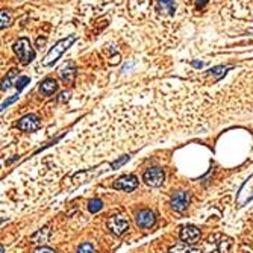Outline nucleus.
<instances>
[{
    "label": "nucleus",
    "mask_w": 253,
    "mask_h": 253,
    "mask_svg": "<svg viewBox=\"0 0 253 253\" xmlns=\"http://www.w3.org/2000/svg\"><path fill=\"white\" fill-rule=\"evenodd\" d=\"M78 40V36L76 35H70L67 38H64V40H59L52 49L49 50V53L44 56L43 59V66L44 67H50V66H53L55 62L62 56V53L66 52V50H68L71 47V44Z\"/></svg>",
    "instance_id": "f257e3e1"
},
{
    "label": "nucleus",
    "mask_w": 253,
    "mask_h": 253,
    "mask_svg": "<svg viewBox=\"0 0 253 253\" xmlns=\"http://www.w3.org/2000/svg\"><path fill=\"white\" fill-rule=\"evenodd\" d=\"M12 50H14L16 55L18 56L21 66H28L35 59V50L28 38H20V40H17L14 46H12Z\"/></svg>",
    "instance_id": "f03ea898"
},
{
    "label": "nucleus",
    "mask_w": 253,
    "mask_h": 253,
    "mask_svg": "<svg viewBox=\"0 0 253 253\" xmlns=\"http://www.w3.org/2000/svg\"><path fill=\"white\" fill-rule=\"evenodd\" d=\"M106 227L109 229L111 234H114L116 236H120L129 229V220L124 216H112L108 219Z\"/></svg>",
    "instance_id": "7ed1b4c3"
},
{
    "label": "nucleus",
    "mask_w": 253,
    "mask_h": 253,
    "mask_svg": "<svg viewBox=\"0 0 253 253\" xmlns=\"http://www.w3.org/2000/svg\"><path fill=\"white\" fill-rule=\"evenodd\" d=\"M143 181L146 185L152 186V188H156V186H161L166 181V174L164 171L158 167H152V169H147L143 174Z\"/></svg>",
    "instance_id": "20e7f679"
},
{
    "label": "nucleus",
    "mask_w": 253,
    "mask_h": 253,
    "mask_svg": "<svg viewBox=\"0 0 253 253\" xmlns=\"http://www.w3.org/2000/svg\"><path fill=\"white\" fill-rule=\"evenodd\" d=\"M17 128L23 132H35V131H38L41 128V121L35 116V114H28V116H24L18 121Z\"/></svg>",
    "instance_id": "39448f33"
},
{
    "label": "nucleus",
    "mask_w": 253,
    "mask_h": 253,
    "mask_svg": "<svg viewBox=\"0 0 253 253\" xmlns=\"http://www.w3.org/2000/svg\"><path fill=\"white\" fill-rule=\"evenodd\" d=\"M112 186L116 189H121V191L131 193L138 186V181L134 174H124V176H120V178L112 184Z\"/></svg>",
    "instance_id": "423d86ee"
},
{
    "label": "nucleus",
    "mask_w": 253,
    "mask_h": 253,
    "mask_svg": "<svg viewBox=\"0 0 253 253\" xmlns=\"http://www.w3.org/2000/svg\"><path fill=\"white\" fill-rule=\"evenodd\" d=\"M188 203H189V194L186 191L174 193L171 200H170L171 209L176 211V212H184L188 208Z\"/></svg>",
    "instance_id": "0eeeda50"
},
{
    "label": "nucleus",
    "mask_w": 253,
    "mask_h": 253,
    "mask_svg": "<svg viewBox=\"0 0 253 253\" xmlns=\"http://www.w3.org/2000/svg\"><path fill=\"white\" fill-rule=\"evenodd\" d=\"M135 221H136V224L140 226V227H144V229H149V227H152V226L155 224L156 217H155V214L152 212L150 209H141L140 212H136Z\"/></svg>",
    "instance_id": "6e6552de"
},
{
    "label": "nucleus",
    "mask_w": 253,
    "mask_h": 253,
    "mask_svg": "<svg viewBox=\"0 0 253 253\" xmlns=\"http://www.w3.org/2000/svg\"><path fill=\"white\" fill-rule=\"evenodd\" d=\"M200 238V231L197 229L196 226H185L182 227L181 231V239L182 243H186V244H196Z\"/></svg>",
    "instance_id": "1a4fd4ad"
},
{
    "label": "nucleus",
    "mask_w": 253,
    "mask_h": 253,
    "mask_svg": "<svg viewBox=\"0 0 253 253\" xmlns=\"http://www.w3.org/2000/svg\"><path fill=\"white\" fill-rule=\"evenodd\" d=\"M59 76L66 84H73L74 79H76V67H74L73 62H67L64 67H61L59 68Z\"/></svg>",
    "instance_id": "9d476101"
},
{
    "label": "nucleus",
    "mask_w": 253,
    "mask_h": 253,
    "mask_svg": "<svg viewBox=\"0 0 253 253\" xmlns=\"http://www.w3.org/2000/svg\"><path fill=\"white\" fill-rule=\"evenodd\" d=\"M40 91L44 94V96H52L58 91V82L52 78H47L46 81L41 82L40 85Z\"/></svg>",
    "instance_id": "9b49d317"
},
{
    "label": "nucleus",
    "mask_w": 253,
    "mask_h": 253,
    "mask_svg": "<svg viewBox=\"0 0 253 253\" xmlns=\"http://www.w3.org/2000/svg\"><path fill=\"white\" fill-rule=\"evenodd\" d=\"M169 253H202L199 249L193 247V246H189L186 243H178V244H174L173 247H170Z\"/></svg>",
    "instance_id": "f8f14e48"
},
{
    "label": "nucleus",
    "mask_w": 253,
    "mask_h": 253,
    "mask_svg": "<svg viewBox=\"0 0 253 253\" xmlns=\"http://www.w3.org/2000/svg\"><path fill=\"white\" fill-rule=\"evenodd\" d=\"M158 9L166 11L169 16H174V12H176L174 0H158Z\"/></svg>",
    "instance_id": "ddd939ff"
},
{
    "label": "nucleus",
    "mask_w": 253,
    "mask_h": 253,
    "mask_svg": "<svg viewBox=\"0 0 253 253\" xmlns=\"http://www.w3.org/2000/svg\"><path fill=\"white\" fill-rule=\"evenodd\" d=\"M231 70V67H224V66H219V67H212L211 70H208V74L212 76L214 81H220L221 78H224L226 73Z\"/></svg>",
    "instance_id": "4468645a"
},
{
    "label": "nucleus",
    "mask_w": 253,
    "mask_h": 253,
    "mask_svg": "<svg viewBox=\"0 0 253 253\" xmlns=\"http://www.w3.org/2000/svg\"><path fill=\"white\" fill-rule=\"evenodd\" d=\"M49 234H50V229L49 227H44V229H40L36 234L32 235V241L34 243H46L49 239Z\"/></svg>",
    "instance_id": "2eb2a0df"
},
{
    "label": "nucleus",
    "mask_w": 253,
    "mask_h": 253,
    "mask_svg": "<svg viewBox=\"0 0 253 253\" xmlns=\"http://www.w3.org/2000/svg\"><path fill=\"white\" fill-rule=\"evenodd\" d=\"M102 208H103V202L100 199H93V200L88 202V211H90L91 214L99 212Z\"/></svg>",
    "instance_id": "dca6fc26"
},
{
    "label": "nucleus",
    "mask_w": 253,
    "mask_h": 253,
    "mask_svg": "<svg viewBox=\"0 0 253 253\" xmlns=\"http://www.w3.org/2000/svg\"><path fill=\"white\" fill-rule=\"evenodd\" d=\"M17 76V70L16 68H12L9 73H8V76L3 79V84H2V91H6L8 88L11 86V82H12V79H14Z\"/></svg>",
    "instance_id": "f3484780"
},
{
    "label": "nucleus",
    "mask_w": 253,
    "mask_h": 253,
    "mask_svg": "<svg viewBox=\"0 0 253 253\" xmlns=\"http://www.w3.org/2000/svg\"><path fill=\"white\" fill-rule=\"evenodd\" d=\"M0 20H2V23H0V28L5 29L9 26V21H11V17L9 14L6 12V9H2V12H0Z\"/></svg>",
    "instance_id": "a211bd4d"
},
{
    "label": "nucleus",
    "mask_w": 253,
    "mask_h": 253,
    "mask_svg": "<svg viewBox=\"0 0 253 253\" xmlns=\"http://www.w3.org/2000/svg\"><path fill=\"white\" fill-rule=\"evenodd\" d=\"M129 158H131L129 155H124V156H121L120 159H117L116 162H112V164H111V169H112V170H117V169H120L121 166H124V164L129 161Z\"/></svg>",
    "instance_id": "6ab92c4d"
},
{
    "label": "nucleus",
    "mask_w": 253,
    "mask_h": 253,
    "mask_svg": "<svg viewBox=\"0 0 253 253\" xmlns=\"http://www.w3.org/2000/svg\"><path fill=\"white\" fill-rule=\"evenodd\" d=\"M31 82V79L28 78V76H21V78H18V81L16 82V86H17V91L20 93L24 86H26L28 84Z\"/></svg>",
    "instance_id": "aec40b11"
},
{
    "label": "nucleus",
    "mask_w": 253,
    "mask_h": 253,
    "mask_svg": "<svg viewBox=\"0 0 253 253\" xmlns=\"http://www.w3.org/2000/svg\"><path fill=\"white\" fill-rule=\"evenodd\" d=\"M76 253H94V247L90 243H84L78 247V252Z\"/></svg>",
    "instance_id": "412c9836"
},
{
    "label": "nucleus",
    "mask_w": 253,
    "mask_h": 253,
    "mask_svg": "<svg viewBox=\"0 0 253 253\" xmlns=\"http://www.w3.org/2000/svg\"><path fill=\"white\" fill-rule=\"evenodd\" d=\"M16 100H18V94H14V96H12V97H9L8 100H5V102L2 103V111H5L11 103H14L16 102Z\"/></svg>",
    "instance_id": "4be33fe9"
},
{
    "label": "nucleus",
    "mask_w": 253,
    "mask_h": 253,
    "mask_svg": "<svg viewBox=\"0 0 253 253\" xmlns=\"http://www.w3.org/2000/svg\"><path fill=\"white\" fill-rule=\"evenodd\" d=\"M34 253H56L53 249H50V247H46V246H41V247H38L34 250Z\"/></svg>",
    "instance_id": "5701e85b"
},
{
    "label": "nucleus",
    "mask_w": 253,
    "mask_h": 253,
    "mask_svg": "<svg viewBox=\"0 0 253 253\" xmlns=\"http://www.w3.org/2000/svg\"><path fill=\"white\" fill-rule=\"evenodd\" d=\"M206 3H208V0H196V8L200 9V8H203Z\"/></svg>",
    "instance_id": "b1692460"
},
{
    "label": "nucleus",
    "mask_w": 253,
    "mask_h": 253,
    "mask_svg": "<svg viewBox=\"0 0 253 253\" xmlns=\"http://www.w3.org/2000/svg\"><path fill=\"white\" fill-rule=\"evenodd\" d=\"M191 66H193L194 68H202V67H203V62H199V61H193V62H191Z\"/></svg>",
    "instance_id": "393cba45"
},
{
    "label": "nucleus",
    "mask_w": 253,
    "mask_h": 253,
    "mask_svg": "<svg viewBox=\"0 0 253 253\" xmlns=\"http://www.w3.org/2000/svg\"><path fill=\"white\" fill-rule=\"evenodd\" d=\"M68 96H70V94H68L67 91H64V93H61V97H59V102H64V100H66V99L68 100Z\"/></svg>",
    "instance_id": "a878e982"
},
{
    "label": "nucleus",
    "mask_w": 253,
    "mask_h": 253,
    "mask_svg": "<svg viewBox=\"0 0 253 253\" xmlns=\"http://www.w3.org/2000/svg\"><path fill=\"white\" fill-rule=\"evenodd\" d=\"M44 46L46 44V38H38V46Z\"/></svg>",
    "instance_id": "bb28decb"
}]
</instances>
